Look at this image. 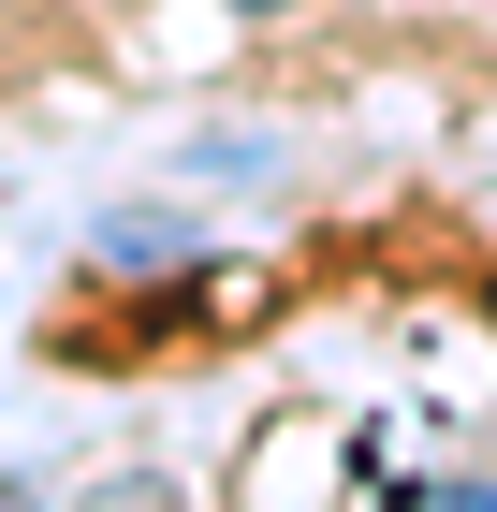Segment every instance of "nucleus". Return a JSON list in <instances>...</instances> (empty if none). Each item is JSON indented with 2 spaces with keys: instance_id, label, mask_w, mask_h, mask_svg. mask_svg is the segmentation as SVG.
Returning a JSON list of instances; mask_svg holds the SVG:
<instances>
[{
  "instance_id": "nucleus-1",
  "label": "nucleus",
  "mask_w": 497,
  "mask_h": 512,
  "mask_svg": "<svg viewBox=\"0 0 497 512\" xmlns=\"http://www.w3.org/2000/svg\"><path fill=\"white\" fill-rule=\"evenodd\" d=\"M88 264H205V235L191 220H176V205H103V220H88Z\"/></svg>"
},
{
  "instance_id": "nucleus-2",
  "label": "nucleus",
  "mask_w": 497,
  "mask_h": 512,
  "mask_svg": "<svg viewBox=\"0 0 497 512\" xmlns=\"http://www.w3.org/2000/svg\"><path fill=\"white\" fill-rule=\"evenodd\" d=\"M220 15H234V30H278V15H307V0H220Z\"/></svg>"
}]
</instances>
